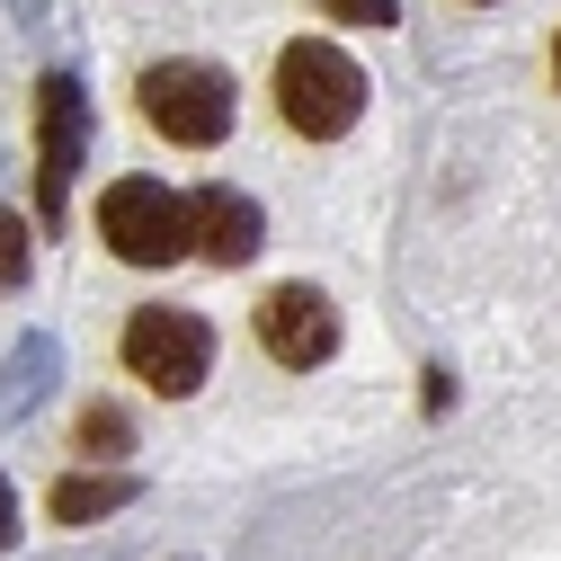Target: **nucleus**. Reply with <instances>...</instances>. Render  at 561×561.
Instances as JSON below:
<instances>
[{
	"mask_svg": "<svg viewBox=\"0 0 561 561\" xmlns=\"http://www.w3.org/2000/svg\"><path fill=\"white\" fill-rule=\"evenodd\" d=\"M276 116H286L304 144H339V134L366 116V72L330 36H295L276 54Z\"/></svg>",
	"mask_w": 561,
	"mask_h": 561,
	"instance_id": "obj_1",
	"label": "nucleus"
},
{
	"mask_svg": "<svg viewBox=\"0 0 561 561\" xmlns=\"http://www.w3.org/2000/svg\"><path fill=\"white\" fill-rule=\"evenodd\" d=\"M134 99H144V125L161 134V144H187V152L224 144V134H232V107H241L232 72H215V62H152Z\"/></svg>",
	"mask_w": 561,
	"mask_h": 561,
	"instance_id": "obj_2",
	"label": "nucleus"
},
{
	"mask_svg": "<svg viewBox=\"0 0 561 561\" xmlns=\"http://www.w3.org/2000/svg\"><path fill=\"white\" fill-rule=\"evenodd\" d=\"M205 366H215V330H205L196 312L152 304V312H134V321H125V375H134V383H152L161 401H187V392L205 383Z\"/></svg>",
	"mask_w": 561,
	"mask_h": 561,
	"instance_id": "obj_3",
	"label": "nucleus"
},
{
	"mask_svg": "<svg viewBox=\"0 0 561 561\" xmlns=\"http://www.w3.org/2000/svg\"><path fill=\"white\" fill-rule=\"evenodd\" d=\"M99 241L125 267H170V259H187V205L161 179H116L99 196Z\"/></svg>",
	"mask_w": 561,
	"mask_h": 561,
	"instance_id": "obj_4",
	"label": "nucleus"
},
{
	"mask_svg": "<svg viewBox=\"0 0 561 561\" xmlns=\"http://www.w3.org/2000/svg\"><path fill=\"white\" fill-rule=\"evenodd\" d=\"M36 134H45V170H36V205H45V224H62V196H72V170H81V134H90V99L81 81H45L36 99Z\"/></svg>",
	"mask_w": 561,
	"mask_h": 561,
	"instance_id": "obj_5",
	"label": "nucleus"
},
{
	"mask_svg": "<svg viewBox=\"0 0 561 561\" xmlns=\"http://www.w3.org/2000/svg\"><path fill=\"white\" fill-rule=\"evenodd\" d=\"M259 347H267L276 366H321L330 347H339L330 295H321V286H276V295L259 304Z\"/></svg>",
	"mask_w": 561,
	"mask_h": 561,
	"instance_id": "obj_6",
	"label": "nucleus"
},
{
	"mask_svg": "<svg viewBox=\"0 0 561 561\" xmlns=\"http://www.w3.org/2000/svg\"><path fill=\"white\" fill-rule=\"evenodd\" d=\"M259 205L241 196V187H205L196 205H187V250H205L215 267H241V259H259Z\"/></svg>",
	"mask_w": 561,
	"mask_h": 561,
	"instance_id": "obj_7",
	"label": "nucleus"
},
{
	"mask_svg": "<svg viewBox=\"0 0 561 561\" xmlns=\"http://www.w3.org/2000/svg\"><path fill=\"white\" fill-rule=\"evenodd\" d=\"M134 490H144L134 472H72V481H54V500H45V508H54V526H90V517L125 508Z\"/></svg>",
	"mask_w": 561,
	"mask_h": 561,
	"instance_id": "obj_8",
	"label": "nucleus"
},
{
	"mask_svg": "<svg viewBox=\"0 0 561 561\" xmlns=\"http://www.w3.org/2000/svg\"><path fill=\"white\" fill-rule=\"evenodd\" d=\"M27 286V224L0 205V295H19Z\"/></svg>",
	"mask_w": 561,
	"mask_h": 561,
	"instance_id": "obj_9",
	"label": "nucleus"
},
{
	"mask_svg": "<svg viewBox=\"0 0 561 561\" xmlns=\"http://www.w3.org/2000/svg\"><path fill=\"white\" fill-rule=\"evenodd\" d=\"M321 19H339V27H392L401 19V0H312Z\"/></svg>",
	"mask_w": 561,
	"mask_h": 561,
	"instance_id": "obj_10",
	"label": "nucleus"
},
{
	"mask_svg": "<svg viewBox=\"0 0 561 561\" xmlns=\"http://www.w3.org/2000/svg\"><path fill=\"white\" fill-rule=\"evenodd\" d=\"M81 446H125V419H116V410H90V419H81Z\"/></svg>",
	"mask_w": 561,
	"mask_h": 561,
	"instance_id": "obj_11",
	"label": "nucleus"
},
{
	"mask_svg": "<svg viewBox=\"0 0 561 561\" xmlns=\"http://www.w3.org/2000/svg\"><path fill=\"white\" fill-rule=\"evenodd\" d=\"M19 543V500H10V481H0V552Z\"/></svg>",
	"mask_w": 561,
	"mask_h": 561,
	"instance_id": "obj_12",
	"label": "nucleus"
},
{
	"mask_svg": "<svg viewBox=\"0 0 561 561\" xmlns=\"http://www.w3.org/2000/svg\"><path fill=\"white\" fill-rule=\"evenodd\" d=\"M552 81H561V45H552Z\"/></svg>",
	"mask_w": 561,
	"mask_h": 561,
	"instance_id": "obj_13",
	"label": "nucleus"
}]
</instances>
